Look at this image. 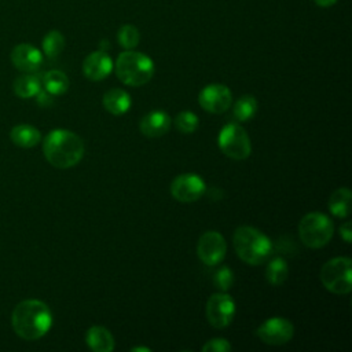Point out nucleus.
Here are the masks:
<instances>
[{
	"label": "nucleus",
	"instance_id": "nucleus-1",
	"mask_svg": "<svg viewBox=\"0 0 352 352\" xmlns=\"http://www.w3.org/2000/svg\"><path fill=\"white\" fill-rule=\"evenodd\" d=\"M43 153L52 166L67 169L82 160L85 146L77 133L69 129H54L44 138Z\"/></svg>",
	"mask_w": 352,
	"mask_h": 352
},
{
	"label": "nucleus",
	"instance_id": "nucleus-2",
	"mask_svg": "<svg viewBox=\"0 0 352 352\" xmlns=\"http://www.w3.org/2000/svg\"><path fill=\"white\" fill-rule=\"evenodd\" d=\"M52 314L48 305L40 300H25L12 312L14 331L23 340L41 338L51 329Z\"/></svg>",
	"mask_w": 352,
	"mask_h": 352
},
{
	"label": "nucleus",
	"instance_id": "nucleus-3",
	"mask_svg": "<svg viewBox=\"0 0 352 352\" xmlns=\"http://www.w3.org/2000/svg\"><path fill=\"white\" fill-rule=\"evenodd\" d=\"M232 245L236 256L249 265L263 264L272 253L270 238L250 226H241L235 230Z\"/></svg>",
	"mask_w": 352,
	"mask_h": 352
},
{
	"label": "nucleus",
	"instance_id": "nucleus-4",
	"mask_svg": "<svg viewBox=\"0 0 352 352\" xmlns=\"http://www.w3.org/2000/svg\"><path fill=\"white\" fill-rule=\"evenodd\" d=\"M114 70L118 80L125 85L142 87L154 76V63L146 54L126 50L118 55Z\"/></svg>",
	"mask_w": 352,
	"mask_h": 352
},
{
	"label": "nucleus",
	"instance_id": "nucleus-5",
	"mask_svg": "<svg viewBox=\"0 0 352 352\" xmlns=\"http://www.w3.org/2000/svg\"><path fill=\"white\" fill-rule=\"evenodd\" d=\"M333 232L334 226L331 220L320 212H309L298 223V236L311 249H319L327 245Z\"/></svg>",
	"mask_w": 352,
	"mask_h": 352
},
{
	"label": "nucleus",
	"instance_id": "nucleus-6",
	"mask_svg": "<svg viewBox=\"0 0 352 352\" xmlns=\"http://www.w3.org/2000/svg\"><path fill=\"white\" fill-rule=\"evenodd\" d=\"M326 290L334 294H348L352 289V261L349 257H334L326 261L319 274Z\"/></svg>",
	"mask_w": 352,
	"mask_h": 352
},
{
	"label": "nucleus",
	"instance_id": "nucleus-7",
	"mask_svg": "<svg viewBox=\"0 0 352 352\" xmlns=\"http://www.w3.org/2000/svg\"><path fill=\"white\" fill-rule=\"evenodd\" d=\"M220 150L231 160H246L252 153L250 138L246 131L236 122L226 124L217 136Z\"/></svg>",
	"mask_w": 352,
	"mask_h": 352
},
{
	"label": "nucleus",
	"instance_id": "nucleus-8",
	"mask_svg": "<svg viewBox=\"0 0 352 352\" xmlns=\"http://www.w3.org/2000/svg\"><path fill=\"white\" fill-rule=\"evenodd\" d=\"M205 315L209 324L214 329L227 327L235 315V302L232 297L224 292L212 294L206 301Z\"/></svg>",
	"mask_w": 352,
	"mask_h": 352
},
{
	"label": "nucleus",
	"instance_id": "nucleus-9",
	"mask_svg": "<svg viewBox=\"0 0 352 352\" xmlns=\"http://www.w3.org/2000/svg\"><path fill=\"white\" fill-rule=\"evenodd\" d=\"M256 334L267 345H283L293 338L294 326L286 318L275 316L263 322L257 327Z\"/></svg>",
	"mask_w": 352,
	"mask_h": 352
},
{
	"label": "nucleus",
	"instance_id": "nucleus-10",
	"mask_svg": "<svg viewBox=\"0 0 352 352\" xmlns=\"http://www.w3.org/2000/svg\"><path fill=\"white\" fill-rule=\"evenodd\" d=\"M206 191L205 182L195 173H182L170 183V194L179 202H195Z\"/></svg>",
	"mask_w": 352,
	"mask_h": 352
},
{
	"label": "nucleus",
	"instance_id": "nucleus-11",
	"mask_svg": "<svg viewBox=\"0 0 352 352\" xmlns=\"http://www.w3.org/2000/svg\"><path fill=\"white\" fill-rule=\"evenodd\" d=\"M198 103L205 111L220 114L230 109L232 103V94L224 84H209L201 89Z\"/></svg>",
	"mask_w": 352,
	"mask_h": 352
},
{
	"label": "nucleus",
	"instance_id": "nucleus-12",
	"mask_svg": "<svg viewBox=\"0 0 352 352\" xmlns=\"http://www.w3.org/2000/svg\"><path fill=\"white\" fill-rule=\"evenodd\" d=\"M227 252V243L224 236L217 231L204 232L197 243V254L199 260L206 265L219 264Z\"/></svg>",
	"mask_w": 352,
	"mask_h": 352
},
{
	"label": "nucleus",
	"instance_id": "nucleus-13",
	"mask_svg": "<svg viewBox=\"0 0 352 352\" xmlns=\"http://www.w3.org/2000/svg\"><path fill=\"white\" fill-rule=\"evenodd\" d=\"M12 65L25 73H34L43 63V54L32 44H18L11 51Z\"/></svg>",
	"mask_w": 352,
	"mask_h": 352
},
{
	"label": "nucleus",
	"instance_id": "nucleus-14",
	"mask_svg": "<svg viewBox=\"0 0 352 352\" xmlns=\"http://www.w3.org/2000/svg\"><path fill=\"white\" fill-rule=\"evenodd\" d=\"M111 70L113 60L110 55L103 50L91 52L82 62V73L91 81L104 80L111 73Z\"/></svg>",
	"mask_w": 352,
	"mask_h": 352
},
{
	"label": "nucleus",
	"instance_id": "nucleus-15",
	"mask_svg": "<svg viewBox=\"0 0 352 352\" xmlns=\"http://www.w3.org/2000/svg\"><path fill=\"white\" fill-rule=\"evenodd\" d=\"M172 120L162 110H153L143 116L139 122L140 132L147 138H160L168 133Z\"/></svg>",
	"mask_w": 352,
	"mask_h": 352
},
{
	"label": "nucleus",
	"instance_id": "nucleus-16",
	"mask_svg": "<svg viewBox=\"0 0 352 352\" xmlns=\"http://www.w3.org/2000/svg\"><path fill=\"white\" fill-rule=\"evenodd\" d=\"M85 342L94 352H111L114 349L113 334L103 326H91L87 330Z\"/></svg>",
	"mask_w": 352,
	"mask_h": 352
},
{
	"label": "nucleus",
	"instance_id": "nucleus-17",
	"mask_svg": "<svg viewBox=\"0 0 352 352\" xmlns=\"http://www.w3.org/2000/svg\"><path fill=\"white\" fill-rule=\"evenodd\" d=\"M102 102L104 109L114 116L125 114L132 104L129 94L121 88H113L106 91Z\"/></svg>",
	"mask_w": 352,
	"mask_h": 352
},
{
	"label": "nucleus",
	"instance_id": "nucleus-18",
	"mask_svg": "<svg viewBox=\"0 0 352 352\" xmlns=\"http://www.w3.org/2000/svg\"><path fill=\"white\" fill-rule=\"evenodd\" d=\"M351 198L352 192L348 187H340L329 198L327 206L329 210L336 216V217H348L351 213Z\"/></svg>",
	"mask_w": 352,
	"mask_h": 352
},
{
	"label": "nucleus",
	"instance_id": "nucleus-19",
	"mask_svg": "<svg viewBox=\"0 0 352 352\" xmlns=\"http://www.w3.org/2000/svg\"><path fill=\"white\" fill-rule=\"evenodd\" d=\"M10 136H11V140L14 144L23 147V148L34 147L41 139L40 131L28 124H21V125L14 126L11 129Z\"/></svg>",
	"mask_w": 352,
	"mask_h": 352
},
{
	"label": "nucleus",
	"instance_id": "nucleus-20",
	"mask_svg": "<svg viewBox=\"0 0 352 352\" xmlns=\"http://www.w3.org/2000/svg\"><path fill=\"white\" fill-rule=\"evenodd\" d=\"M12 87H14V92L19 98L29 99V98L36 96L40 92V89L43 88V82L38 76L28 73V74H22V76L16 77Z\"/></svg>",
	"mask_w": 352,
	"mask_h": 352
},
{
	"label": "nucleus",
	"instance_id": "nucleus-21",
	"mask_svg": "<svg viewBox=\"0 0 352 352\" xmlns=\"http://www.w3.org/2000/svg\"><path fill=\"white\" fill-rule=\"evenodd\" d=\"M43 88L51 95H62L69 88V78L60 70H50L47 72L43 78Z\"/></svg>",
	"mask_w": 352,
	"mask_h": 352
},
{
	"label": "nucleus",
	"instance_id": "nucleus-22",
	"mask_svg": "<svg viewBox=\"0 0 352 352\" xmlns=\"http://www.w3.org/2000/svg\"><path fill=\"white\" fill-rule=\"evenodd\" d=\"M289 267L282 257L272 258L265 268V278L272 286H280L287 279Z\"/></svg>",
	"mask_w": 352,
	"mask_h": 352
},
{
	"label": "nucleus",
	"instance_id": "nucleus-23",
	"mask_svg": "<svg viewBox=\"0 0 352 352\" xmlns=\"http://www.w3.org/2000/svg\"><path fill=\"white\" fill-rule=\"evenodd\" d=\"M257 111V100L252 95H243L241 96L232 107V113L236 121L245 122L249 121Z\"/></svg>",
	"mask_w": 352,
	"mask_h": 352
},
{
	"label": "nucleus",
	"instance_id": "nucleus-24",
	"mask_svg": "<svg viewBox=\"0 0 352 352\" xmlns=\"http://www.w3.org/2000/svg\"><path fill=\"white\" fill-rule=\"evenodd\" d=\"M65 48V37L59 30L48 32L43 38V51L50 59L56 58Z\"/></svg>",
	"mask_w": 352,
	"mask_h": 352
},
{
	"label": "nucleus",
	"instance_id": "nucleus-25",
	"mask_svg": "<svg viewBox=\"0 0 352 352\" xmlns=\"http://www.w3.org/2000/svg\"><path fill=\"white\" fill-rule=\"evenodd\" d=\"M117 40L120 45L125 50H133L140 40V33L136 26L133 25H122L117 32Z\"/></svg>",
	"mask_w": 352,
	"mask_h": 352
},
{
	"label": "nucleus",
	"instance_id": "nucleus-26",
	"mask_svg": "<svg viewBox=\"0 0 352 352\" xmlns=\"http://www.w3.org/2000/svg\"><path fill=\"white\" fill-rule=\"evenodd\" d=\"M199 125V118L195 113L183 110L175 118V126L182 133H192Z\"/></svg>",
	"mask_w": 352,
	"mask_h": 352
},
{
	"label": "nucleus",
	"instance_id": "nucleus-27",
	"mask_svg": "<svg viewBox=\"0 0 352 352\" xmlns=\"http://www.w3.org/2000/svg\"><path fill=\"white\" fill-rule=\"evenodd\" d=\"M234 283V274L227 265H221L220 268L216 270L213 275V285L220 290V292H227L232 287Z\"/></svg>",
	"mask_w": 352,
	"mask_h": 352
},
{
	"label": "nucleus",
	"instance_id": "nucleus-28",
	"mask_svg": "<svg viewBox=\"0 0 352 352\" xmlns=\"http://www.w3.org/2000/svg\"><path fill=\"white\" fill-rule=\"evenodd\" d=\"M232 346L226 338H212L206 341L202 346L204 352H228L231 351Z\"/></svg>",
	"mask_w": 352,
	"mask_h": 352
},
{
	"label": "nucleus",
	"instance_id": "nucleus-29",
	"mask_svg": "<svg viewBox=\"0 0 352 352\" xmlns=\"http://www.w3.org/2000/svg\"><path fill=\"white\" fill-rule=\"evenodd\" d=\"M340 235L341 238L346 242V243H351V239H352V224L351 221H345L344 224H341L340 227Z\"/></svg>",
	"mask_w": 352,
	"mask_h": 352
},
{
	"label": "nucleus",
	"instance_id": "nucleus-30",
	"mask_svg": "<svg viewBox=\"0 0 352 352\" xmlns=\"http://www.w3.org/2000/svg\"><path fill=\"white\" fill-rule=\"evenodd\" d=\"M51 94H48L44 88L40 89V92L36 95L37 96V102L41 104V106H50L52 103V99L50 96Z\"/></svg>",
	"mask_w": 352,
	"mask_h": 352
},
{
	"label": "nucleus",
	"instance_id": "nucleus-31",
	"mask_svg": "<svg viewBox=\"0 0 352 352\" xmlns=\"http://www.w3.org/2000/svg\"><path fill=\"white\" fill-rule=\"evenodd\" d=\"M319 7H331L337 3V0H314Z\"/></svg>",
	"mask_w": 352,
	"mask_h": 352
},
{
	"label": "nucleus",
	"instance_id": "nucleus-32",
	"mask_svg": "<svg viewBox=\"0 0 352 352\" xmlns=\"http://www.w3.org/2000/svg\"><path fill=\"white\" fill-rule=\"evenodd\" d=\"M131 351L132 352H150V348H147V346H133V348H131Z\"/></svg>",
	"mask_w": 352,
	"mask_h": 352
}]
</instances>
